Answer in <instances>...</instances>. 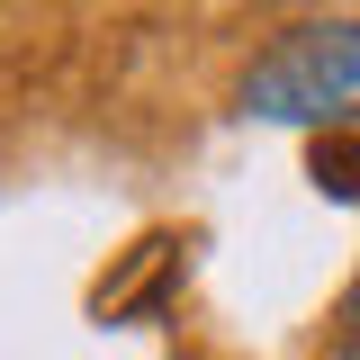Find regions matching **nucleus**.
<instances>
[{"label":"nucleus","instance_id":"nucleus-1","mask_svg":"<svg viewBox=\"0 0 360 360\" xmlns=\"http://www.w3.org/2000/svg\"><path fill=\"white\" fill-rule=\"evenodd\" d=\"M243 108L252 117H288V127L352 135L360 117V18H297L252 54L243 72Z\"/></svg>","mask_w":360,"mask_h":360},{"label":"nucleus","instance_id":"nucleus-2","mask_svg":"<svg viewBox=\"0 0 360 360\" xmlns=\"http://www.w3.org/2000/svg\"><path fill=\"white\" fill-rule=\"evenodd\" d=\"M315 189L360 198V135H315Z\"/></svg>","mask_w":360,"mask_h":360},{"label":"nucleus","instance_id":"nucleus-3","mask_svg":"<svg viewBox=\"0 0 360 360\" xmlns=\"http://www.w3.org/2000/svg\"><path fill=\"white\" fill-rule=\"evenodd\" d=\"M352 333H360V270H352Z\"/></svg>","mask_w":360,"mask_h":360}]
</instances>
